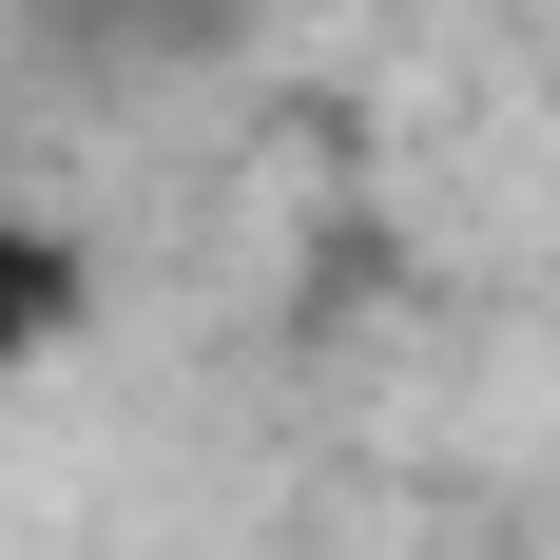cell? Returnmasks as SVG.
<instances>
[{
    "instance_id": "6da1fadb",
    "label": "cell",
    "mask_w": 560,
    "mask_h": 560,
    "mask_svg": "<svg viewBox=\"0 0 560 560\" xmlns=\"http://www.w3.org/2000/svg\"><path fill=\"white\" fill-rule=\"evenodd\" d=\"M78 329H97V252H78L58 213H0V387H20V368H58Z\"/></svg>"
},
{
    "instance_id": "7a4b0ae2",
    "label": "cell",
    "mask_w": 560,
    "mask_h": 560,
    "mask_svg": "<svg viewBox=\"0 0 560 560\" xmlns=\"http://www.w3.org/2000/svg\"><path fill=\"white\" fill-rule=\"evenodd\" d=\"M78 20H136V39H174V20H232V0H78Z\"/></svg>"
}]
</instances>
